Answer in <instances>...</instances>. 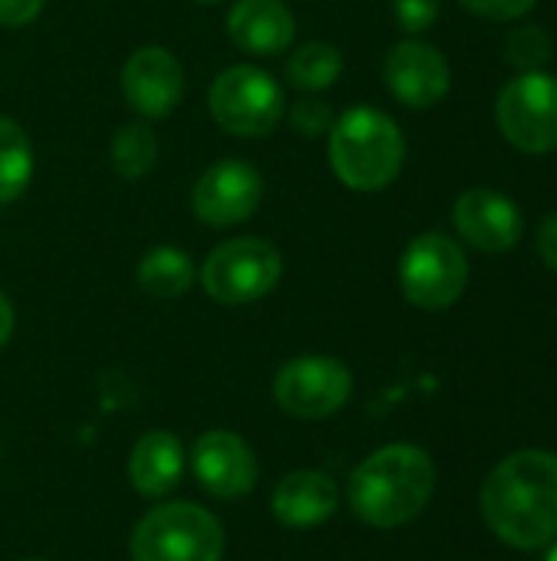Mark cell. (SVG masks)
Returning <instances> with one entry per match:
<instances>
[{
	"mask_svg": "<svg viewBox=\"0 0 557 561\" xmlns=\"http://www.w3.org/2000/svg\"><path fill=\"white\" fill-rule=\"evenodd\" d=\"M479 510L499 542L538 552L557 539V454L519 450L492 467Z\"/></svg>",
	"mask_w": 557,
	"mask_h": 561,
	"instance_id": "obj_1",
	"label": "cell"
},
{
	"mask_svg": "<svg viewBox=\"0 0 557 561\" xmlns=\"http://www.w3.org/2000/svg\"><path fill=\"white\" fill-rule=\"evenodd\" d=\"M437 493V467L423 447L387 444L364 457L348 480V506L371 529L414 523Z\"/></svg>",
	"mask_w": 557,
	"mask_h": 561,
	"instance_id": "obj_2",
	"label": "cell"
},
{
	"mask_svg": "<svg viewBox=\"0 0 557 561\" xmlns=\"http://www.w3.org/2000/svg\"><path fill=\"white\" fill-rule=\"evenodd\" d=\"M407 158V141L401 125L371 105H355L335 118L328 131V161L335 178L358 194H374L391 187Z\"/></svg>",
	"mask_w": 557,
	"mask_h": 561,
	"instance_id": "obj_3",
	"label": "cell"
},
{
	"mask_svg": "<svg viewBox=\"0 0 557 561\" xmlns=\"http://www.w3.org/2000/svg\"><path fill=\"white\" fill-rule=\"evenodd\" d=\"M223 549V523L207 506L187 500L148 510L128 539L131 561H220Z\"/></svg>",
	"mask_w": 557,
	"mask_h": 561,
	"instance_id": "obj_4",
	"label": "cell"
},
{
	"mask_svg": "<svg viewBox=\"0 0 557 561\" xmlns=\"http://www.w3.org/2000/svg\"><path fill=\"white\" fill-rule=\"evenodd\" d=\"M401 293L423 312H443L460 302L469 286V260L460 240L430 230L407 243L397 266Z\"/></svg>",
	"mask_w": 557,
	"mask_h": 561,
	"instance_id": "obj_5",
	"label": "cell"
},
{
	"mask_svg": "<svg viewBox=\"0 0 557 561\" xmlns=\"http://www.w3.org/2000/svg\"><path fill=\"white\" fill-rule=\"evenodd\" d=\"M282 279V253L263 237H233L213 247L200 266L204 293L220 306H250Z\"/></svg>",
	"mask_w": 557,
	"mask_h": 561,
	"instance_id": "obj_6",
	"label": "cell"
},
{
	"mask_svg": "<svg viewBox=\"0 0 557 561\" xmlns=\"http://www.w3.org/2000/svg\"><path fill=\"white\" fill-rule=\"evenodd\" d=\"M210 118L240 138H263L269 135L286 115V92L282 85L259 66H230L210 85Z\"/></svg>",
	"mask_w": 557,
	"mask_h": 561,
	"instance_id": "obj_7",
	"label": "cell"
},
{
	"mask_svg": "<svg viewBox=\"0 0 557 561\" xmlns=\"http://www.w3.org/2000/svg\"><path fill=\"white\" fill-rule=\"evenodd\" d=\"M502 138L522 154L557 151V76L545 69L519 72L496 99Z\"/></svg>",
	"mask_w": 557,
	"mask_h": 561,
	"instance_id": "obj_8",
	"label": "cell"
},
{
	"mask_svg": "<svg viewBox=\"0 0 557 561\" xmlns=\"http://www.w3.org/2000/svg\"><path fill=\"white\" fill-rule=\"evenodd\" d=\"M355 378L345 362L332 355L289 358L272 378V398L282 414L299 421H325L351 398Z\"/></svg>",
	"mask_w": 557,
	"mask_h": 561,
	"instance_id": "obj_9",
	"label": "cell"
},
{
	"mask_svg": "<svg viewBox=\"0 0 557 561\" xmlns=\"http://www.w3.org/2000/svg\"><path fill=\"white\" fill-rule=\"evenodd\" d=\"M263 174L253 164L240 158H223L197 178L190 191V207L200 224L223 230L250 220L263 204Z\"/></svg>",
	"mask_w": 557,
	"mask_h": 561,
	"instance_id": "obj_10",
	"label": "cell"
},
{
	"mask_svg": "<svg viewBox=\"0 0 557 561\" xmlns=\"http://www.w3.org/2000/svg\"><path fill=\"white\" fill-rule=\"evenodd\" d=\"M194 480L213 500H240L250 496L259 483V460L253 447L233 431H207L197 437L190 450Z\"/></svg>",
	"mask_w": 557,
	"mask_h": 561,
	"instance_id": "obj_11",
	"label": "cell"
},
{
	"mask_svg": "<svg viewBox=\"0 0 557 561\" xmlns=\"http://www.w3.org/2000/svg\"><path fill=\"white\" fill-rule=\"evenodd\" d=\"M450 62L446 56L423 39H401L384 59V85L407 108H433L450 92Z\"/></svg>",
	"mask_w": 557,
	"mask_h": 561,
	"instance_id": "obj_12",
	"label": "cell"
},
{
	"mask_svg": "<svg viewBox=\"0 0 557 561\" xmlns=\"http://www.w3.org/2000/svg\"><path fill=\"white\" fill-rule=\"evenodd\" d=\"M121 92L144 122L167 118L184 99V66L164 46H141L125 59Z\"/></svg>",
	"mask_w": 557,
	"mask_h": 561,
	"instance_id": "obj_13",
	"label": "cell"
},
{
	"mask_svg": "<svg viewBox=\"0 0 557 561\" xmlns=\"http://www.w3.org/2000/svg\"><path fill=\"white\" fill-rule=\"evenodd\" d=\"M453 227L479 253H509L519 247L525 220L512 197L492 187H469L453 204Z\"/></svg>",
	"mask_w": 557,
	"mask_h": 561,
	"instance_id": "obj_14",
	"label": "cell"
},
{
	"mask_svg": "<svg viewBox=\"0 0 557 561\" xmlns=\"http://www.w3.org/2000/svg\"><path fill=\"white\" fill-rule=\"evenodd\" d=\"M341 490L328 473L318 470H292L272 490V516L286 529H315L338 513Z\"/></svg>",
	"mask_w": 557,
	"mask_h": 561,
	"instance_id": "obj_15",
	"label": "cell"
},
{
	"mask_svg": "<svg viewBox=\"0 0 557 561\" xmlns=\"http://www.w3.org/2000/svg\"><path fill=\"white\" fill-rule=\"evenodd\" d=\"M187 470V454L177 434L171 431H144L128 454V480L138 496L164 500L171 496Z\"/></svg>",
	"mask_w": 557,
	"mask_h": 561,
	"instance_id": "obj_16",
	"label": "cell"
},
{
	"mask_svg": "<svg viewBox=\"0 0 557 561\" xmlns=\"http://www.w3.org/2000/svg\"><path fill=\"white\" fill-rule=\"evenodd\" d=\"M227 33L250 56H279L295 39V16L282 0H236L227 13Z\"/></svg>",
	"mask_w": 557,
	"mask_h": 561,
	"instance_id": "obj_17",
	"label": "cell"
},
{
	"mask_svg": "<svg viewBox=\"0 0 557 561\" xmlns=\"http://www.w3.org/2000/svg\"><path fill=\"white\" fill-rule=\"evenodd\" d=\"M135 279L151 299H181L194 286V260L177 247H151L141 256Z\"/></svg>",
	"mask_w": 557,
	"mask_h": 561,
	"instance_id": "obj_18",
	"label": "cell"
},
{
	"mask_svg": "<svg viewBox=\"0 0 557 561\" xmlns=\"http://www.w3.org/2000/svg\"><path fill=\"white\" fill-rule=\"evenodd\" d=\"M341 69H345V59H341L338 46L318 43V39L302 43L286 59V79L299 92H325V89H332L338 82Z\"/></svg>",
	"mask_w": 557,
	"mask_h": 561,
	"instance_id": "obj_19",
	"label": "cell"
},
{
	"mask_svg": "<svg viewBox=\"0 0 557 561\" xmlns=\"http://www.w3.org/2000/svg\"><path fill=\"white\" fill-rule=\"evenodd\" d=\"M33 178V145L30 135L0 115V204L16 201Z\"/></svg>",
	"mask_w": 557,
	"mask_h": 561,
	"instance_id": "obj_20",
	"label": "cell"
},
{
	"mask_svg": "<svg viewBox=\"0 0 557 561\" xmlns=\"http://www.w3.org/2000/svg\"><path fill=\"white\" fill-rule=\"evenodd\" d=\"M158 164V135L148 122H128L112 138V168L125 181H138L151 174Z\"/></svg>",
	"mask_w": 557,
	"mask_h": 561,
	"instance_id": "obj_21",
	"label": "cell"
},
{
	"mask_svg": "<svg viewBox=\"0 0 557 561\" xmlns=\"http://www.w3.org/2000/svg\"><path fill=\"white\" fill-rule=\"evenodd\" d=\"M552 49H555V43H552V33L545 26L522 23L506 39V62L515 66L519 72H532L552 59Z\"/></svg>",
	"mask_w": 557,
	"mask_h": 561,
	"instance_id": "obj_22",
	"label": "cell"
},
{
	"mask_svg": "<svg viewBox=\"0 0 557 561\" xmlns=\"http://www.w3.org/2000/svg\"><path fill=\"white\" fill-rule=\"evenodd\" d=\"M289 122H292V128H295L299 135L318 138V135H328V131H332L335 115H332V108H328L322 99H309V95H305V99L292 102Z\"/></svg>",
	"mask_w": 557,
	"mask_h": 561,
	"instance_id": "obj_23",
	"label": "cell"
},
{
	"mask_svg": "<svg viewBox=\"0 0 557 561\" xmlns=\"http://www.w3.org/2000/svg\"><path fill=\"white\" fill-rule=\"evenodd\" d=\"M394 16L401 30L407 33H423L437 23L440 16V0H394Z\"/></svg>",
	"mask_w": 557,
	"mask_h": 561,
	"instance_id": "obj_24",
	"label": "cell"
},
{
	"mask_svg": "<svg viewBox=\"0 0 557 561\" xmlns=\"http://www.w3.org/2000/svg\"><path fill=\"white\" fill-rule=\"evenodd\" d=\"M460 3L483 20L512 23V20H522L525 13H532L538 0H460Z\"/></svg>",
	"mask_w": 557,
	"mask_h": 561,
	"instance_id": "obj_25",
	"label": "cell"
},
{
	"mask_svg": "<svg viewBox=\"0 0 557 561\" xmlns=\"http://www.w3.org/2000/svg\"><path fill=\"white\" fill-rule=\"evenodd\" d=\"M46 0H0V26L3 30H20L39 16Z\"/></svg>",
	"mask_w": 557,
	"mask_h": 561,
	"instance_id": "obj_26",
	"label": "cell"
},
{
	"mask_svg": "<svg viewBox=\"0 0 557 561\" xmlns=\"http://www.w3.org/2000/svg\"><path fill=\"white\" fill-rule=\"evenodd\" d=\"M535 243H538V253H542V260H545V263H548V266H552V270L557 273V210H552V214L542 220Z\"/></svg>",
	"mask_w": 557,
	"mask_h": 561,
	"instance_id": "obj_27",
	"label": "cell"
},
{
	"mask_svg": "<svg viewBox=\"0 0 557 561\" xmlns=\"http://www.w3.org/2000/svg\"><path fill=\"white\" fill-rule=\"evenodd\" d=\"M13 325H16V312H13V302L0 293V348L10 342L13 335Z\"/></svg>",
	"mask_w": 557,
	"mask_h": 561,
	"instance_id": "obj_28",
	"label": "cell"
},
{
	"mask_svg": "<svg viewBox=\"0 0 557 561\" xmlns=\"http://www.w3.org/2000/svg\"><path fill=\"white\" fill-rule=\"evenodd\" d=\"M545 561H557V542H555V546H552V552L545 556Z\"/></svg>",
	"mask_w": 557,
	"mask_h": 561,
	"instance_id": "obj_29",
	"label": "cell"
},
{
	"mask_svg": "<svg viewBox=\"0 0 557 561\" xmlns=\"http://www.w3.org/2000/svg\"><path fill=\"white\" fill-rule=\"evenodd\" d=\"M197 3H220V0H197Z\"/></svg>",
	"mask_w": 557,
	"mask_h": 561,
	"instance_id": "obj_30",
	"label": "cell"
},
{
	"mask_svg": "<svg viewBox=\"0 0 557 561\" xmlns=\"http://www.w3.org/2000/svg\"><path fill=\"white\" fill-rule=\"evenodd\" d=\"M20 561H46V559H20Z\"/></svg>",
	"mask_w": 557,
	"mask_h": 561,
	"instance_id": "obj_31",
	"label": "cell"
},
{
	"mask_svg": "<svg viewBox=\"0 0 557 561\" xmlns=\"http://www.w3.org/2000/svg\"><path fill=\"white\" fill-rule=\"evenodd\" d=\"M0 463H3V450H0Z\"/></svg>",
	"mask_w": 557,
	"mask_h": 561,
	"instance_id": "obj_32",
	"label": "cell"
}]
</instances>
